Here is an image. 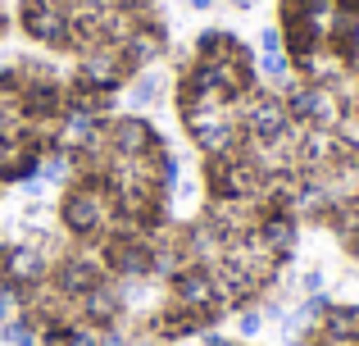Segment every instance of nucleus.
I'll return each instance as SVG.
<instances>
[{"label": "nucleus", "instance_id": "6", "mask_svg": "<svg viewBox=\"0 0 359 346\" xmlns=\"http://www.w3.org/2000/svg\"><path fill=\"white\" fill-rule=\"evenodd\" d=\"M264 51H287V46H282V32H278V27H264V32H259V55Z\"/></svg>", "mask_w": 359, "mask_h": 346}, {"label": "nucleus", "instance_id": "9", "mask_svg": "<svg viewBox=\"0 0 359 346\" xmlns=\"http://www.w3.org/2000/svg\"><path fill=\"white\" fill-rule=\"evenodd\" d=\"M168 346H191V342H168Z\"/></svg>", "mask_w": 359, "mask_h": 346}, {"label": "nucleus", "instance_id": "8", "mask_svg": "<svg viewBox=\"0 0 359 346\" xmlns=\"http://www.w3.org/2000/svg\"><path fill=\"white\" fill-rule=\"evenodd\" d=\"M18 346H41V342H36V333H32V338H23V342H18Z\"/></svg>", "mask_w": 359, "mask_h": 346}, {"label": "nucleus", "instance_id": "1", "mask_svg": "<svg viewBox=\"0 0 359 346\" xmlns=\"http://www.w3.org/2000/svg\"><path fill=\"white\" fill-rule=\"evenodd\" d=\"M114 196H109V182L100 173H78L60 196V223L69 237L78 241H96L105 237V228L114 223Z\"/></svg>", "mask_w": 359, "mask_h": 346}, {"label": "nucleus", "instance_id": "4", "mask_svg": "<svg viewBox=\"0 0 359 346\" xmlns=\"http://www.w3.org/2000/svg\"><path fill=\"white\" fill-rule=\"evenodd\" d=\"M264 310H255V305H241V310H232V333H237V342H255L264 333Z\"/></svg>", "mask_w": 359, "mask_h": 346}, {"label": "nucleus", "instance_id": "3", "mask_svg": "<svg viewBox=\"0 0 359 346\" xmlns=\"http://www.w3.org/2000/svg\"><path fill=\"white\" fill-rule=\"evenodd\" d=\"M164 91H168V73L159 69V64H146V69H137L128 78V87H123V100H128L132 109H150V105H159L164 100Z\"/></svg>", "mask_w": 359, "mask_h": 346}, {"label": "nucleus", "instance_id": "7", "mask_svg": "<svg viewBox=\"0 0 359 346\" xmlns=\"http://www.w3.org/2000/svg\"><path fill=\"white\" fill-rule=\"evenodd\" d=\"M187 5H191V9H196V14H210V9H214V5H219V0H187Z\"/></svg>", "mask_w": 359, "mask_h": 346}, {"label": "nucleus", "instance_id": "2", "mask_svg": "<svg viewBox=\"0 0 359 346\" xmlns=\"http://www.w3.org/2000/svg\"><path fill=\"white\" fill-rule=\"evenodd\" d=\"M18 23L32 41L50 46V51H73V23L69 9L55 0H18Z\"/></svg>", "mask_w": 359, "mask_h": 346}, {"label": "nucleus", "instance_id": "5", "mask_svg": "<svg viewBox=\"0 0 359 346\" xmlns=\"http://www.w3.org/2000/svg\"><path fill=\"white\" fill-rule=\"evenodd\" d=\"M318 292H327V274L318 265H309L305 274H300V296H318Z\"/></svg>", "mask_w": 359, "mask_h": 346}]
</instances>
